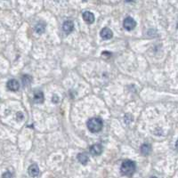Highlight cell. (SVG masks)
Returning a JSON list of instances; mask_svg holds the SVG:
<instances>
[{"instance_id": "1", "label": "cell", "mask_w": 178, "mask_h": 178, "mask_svg": "<svg viewBox=\"0 0 178 178\" xmlns=\"http://www.w3.org/2000/svg\"><path fill=\"white\" fill-rule=\"evenodd\" d=\"M136 163L132 160H125L120 167V171L121 174L123 176H132L134 175V173L136 172Z\"/></svg>"}, {"instance_id": "2", "label": "cell", "mask_w": 178, "mask_h": 178, "mask_svg": "<svg viewBox=\"0 0 178 178\" xmlns=\"http://www.w3.org/2000/svg\"><path fill=\"white\" fill-rule=\"evenodd\" d=\"M87 127L90 132L98 133L103 127V122L100 118H92L87 121Z\"/></svg>"}, {"instance_id": "3", "label": "cell", "mask_w": 178, "mask_h": 178, "mask_svg": "<svg viewBox=\"0 0 178 178\" xmlns=\"http://www.w3.org/2000/svg\"><path fill=\"white\" fill-rule=\"evenodd\" d=\"M136 21H135L133 18H131V17H126V18L124 20L123 27L125 28L126 30L130 31V30L134 29L136 28Z\"/></svg>"}, {"instance_id": "4", "label": "cell", "mask_w": 178, "mask_h": 178, "mask_svg": "<svg viewBox=\"0 0 178 178\" xmlns=\"http://www.w3.org/2000/svg\"><path fill=\"white\" fill-rule=\"evenodd\" d=\"M89 151H90V153H91L92 155H94V156H99V155H101V154L102 153L103 147H102V145L100 144V143H96V144H93V145L90 147Z\"/></svg>"}, {"instance_id": "5", "label": "cell", "mask_w": 178, "mask_h": 178, "mask_svg": "<svg viewBox=\"0 0 178 178\" xmlns=\"http://www.w3.org/2000/svg\"><path fill=\"white\" fill-rule=\"evenodd\" d=\"M6 87L8 90L13 91V92H16L19 90L20 88V84L16 80V79H10L7 84H6Z\"/></svg>"}, {"instance_id": "6", "label": "cell", "mask_w": 178, "mask_h": 178, "mask_svg": "<svg viewBox=\"0 0 178 178\" xmlns=\"http://www.w3.org/2000/svg\"><path fill=\"white\" fill-rule=\"evenodd\" d=\"M100 36H101L103 39L108 40V39H110L112 38L113 33H112V31L110 30V29H109V28H103V29L101 30V32H100Z\"/></svg>"}, {"instance_id": "7", "label": "cell", "mask_w": 178, "mask_h": 178, "mask_svg": "<svg viewBox=\"0 0 178 178\" xmlns=\"http://www.w3.org/2000/svg\"><path fill=\"white\" fill-rule=\"evenodd\" d=\"M82 17L83 20L86 23H88V24H92L95 22V15H94L93 13H91V12H88V11L84 12L82 14Z\"/></svg>"}, {"instance_id": "8", "label": "cell", "mask_w": 178, "mask_h": 178, "mask_svg": "<svg viewBox=\"0 0 178 178\" xmlns=\"http://www.w3.org/2000/svg\"><path fill=\"white\" fill-rule=\"evenodd\" d=\"M28 173L29 175L31 176V177H36L39 176V168L37 164H32L31 166H29V169H28Z\"/></svg>"}, {"instance_id": "9", "label": "cell", "mask_w": 178, "mask_h": 178, "mask_svg": "<svg viewBox=\"0 0 178 178\" xmlns=\"http://www.w3.org/2000/svg\"><path fill=\"white\" fill-rule=\"evenodd\" d=\"M73 29H74V23H73V22H71V21H66V22H64V23L62 25V29H63V31L66 34H69V33L72 32Z\"/></svg>"}, {"instance_id": "10", "label": "cell", "mask_w": 178, "mask_h": 178, "mask_svg": "<svg viewBox=\"0 0 178 178\" xmlns=\"http://www.w3.org/2000/svg\"><path fill=\"white\" fill-rule=\"evenodd\" d=\"M34 102L36 103H42L44 102V94L41 91H36L34 93Z\"/></svg>"}, {"instance_id": "11", "label": "cell", "mask_w": 178, "mask_h": 178, "mask_svg": "<svg viewBox=\"0 0 178 178\" xmlns=\"http://www.w3.org/2000/svg\"><path fill=\"white\" fill-rule=\"evenodd\" d=\"M140 151H141V153L144 156H147L151 153V146L148 143H143L141 148H140Z\"/></svg>"}, {"instance_id": "12", "label": "cell", "mask_w": 178, "mask_h": 178, "mask_svg": "<svg viewBox=\"0 0 178 178\" xmlns=\"http://www.w3.org/2000/svg\"><path fill=\"white\" fill-rule=\"evenodd\" d=\"M78 160H79V161L82 165H86L88 163L89 158H88V156H87L86 153H79L78 155Z\"/></svg>"}, {"instance_id": "13", "label": "cell", "mask_w": 178, "mask_h": 178, "mask_svg": "<svg viewBox=\"0 0 178 178\" xmlns=\"http://www.w3.org/2000/svg\"><path fill=\"white\" fill-rule=\"evenodd\" d=\"M45 27H46V25H45V22H39V23L36 25L35 30H36L37 33L42 34V33H44V31L45 30Z\"/></svg>"}, {"instance_id": "14", "label": "cell", "mask_w": 178, "mask_h": 178, "mask_svg": "<svg viewBox=\"0 0 178 178\" xmlns=\"http://www.w3.org/2000/svg\"><path fill=\"white\" fill-rule=\"evenodd\" d=\"M22 80L23 86H29L31 84L32 80H33V78L31 76H29V75H24V76H22Z\"/></svg>"}, {"instance_id": "15", "label": "cell", "mask_w": 178, "mask_h": 178, "mask_svg": "<svg viewBox=\"0 0 178 178\" xmlns=\"http://www.w3.org/2000/svg\"><path fill=\"white\" fill-rule=\"evenodd\" d=\"M134 120V118L131 114H126L124 117V121L126 124H130Z\"/></svg>"}, {"instance_id": "16", "label": "cell", "mask_w": 178, "mask_h": 178, "mask_svg": "<svg viewBox=\"0 0 178 178\" xmlns=\"http://www.w3.org/2000/svg\"><path fill=\"white\" fill-rule=\"evenodd\" d=\"M23 114L22 113V112H18L17 114H16V119L17 120H19V121H21V120H22L23 119Z\"/></svg>"}, {"instance_id": "17", "label": "cell", "mask_w": 178, "mask_h": 178, "mask_svg": "<svg viewBox=\"0 0 178 178\" xmlns=\"http://www.w3.org/2000/svg\"><path fill=\"white\" fill-rule=\"evenodd\" d=\"M2 178H13V176L10 172H5L2 176Z\"/></svg>"}, {"instance_id": "18", "label": "cell", "mask_w": 178, "mask_h": 178, "mask_svg": "<svg viewBox=\"0 0 178 178\" xmlns=\"http://www.w3.org/2000/svg\"><path fill=\"white\" fill-rule=\"evenodd\" d=\"M52 102H54V103H57L58 102H59V98H58V96L55 95V96H53V98H52Z\"/></svg>"}, {"instance_id": "19", "label": "cell", "mask_w": 178, "mask_h": 178, "mask_svg": "<svg viewBox=\"0 0 178 178\" xmlns=\"http://www.w3.org/2000/svg\"><path fill=\"white\" fill-rule=\"evenodd\" d=\"M134 1H136V0H126V2H127V3H131V2H134Z\"/></svg>"}, {"instance_id": "20", "label": "cell", "mask_w": 178, "mask_h": 178, "mask_svg": "<svg viewBox=\"0 0 178 178\" xmlns=\"http://www.w3.org/2000/svg\"><path fill=\"white\" fill-rule=\"evenodd\" d=\"M176 148L178 150V140L176 141Z\"/></svg>"}, {"instance_id": "21", "label": "cell", "mask_w": 178, "mask_h": 178, "mask_svg": "<svg viewBox=\"0 0 178 178\" xmlns=\"http://www.w3.org/2000/svg\"><path fill=\"white\" fill-rule=\"evenodd\" d=\"M151 178H158V177H156V176H152V177H151Z\"/></svg>"}]
</instances>
